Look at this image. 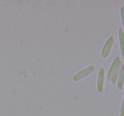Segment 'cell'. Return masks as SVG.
Wrapping results in <instances>:
<instances>
[{"label": "cell", "mask_w": 124, "mask_h": 116, "mask_svg": "<svg viewBox=\"0 0 124 116\" xmlns=\"http://www.w3.org/2000/svg\"><path fill=\"white\" fill-rule=\"evenodd\" d=\"M123 116V115H122V114H121V115H120V116Z\"/></svg>", "instance_id": "10"}, {"label": "cell", "mask_w": 124, "mask_h": 116, "mask_svg": "<svg viewBox=\"0 0 124 116\" xmlns=\"http://www.w3.org/2000/svg\"><path fill=\"white\" fill-rule=\"evenodd\" d=\"M94 70H95V66L94 65H90L88 67L86 68L85 69L82 70L81 71L79 72L78 73L75 74L73 76V80L75 82H77V81L80 80L81 79H82L85 77H86L88 75H89L90 74L92 73Z\"/></svg>", "instance_id": "1"}, {"label": "cell", "mask_w": 124, "mask_h": 116, "mask_svg": "<svg viewBox=\"0 0 124 116\" xmlns=\"http://www.w3.org/2000/svg\"><path fill=\"white\" fill-rule=\"evenodd\" d=\"M124 68V63L123 62L121 61L120 62L119 64L117 66V68L115 70V72H114L113 75V77L111 78V81L112 82V83L113 84H115V83H116V82L117 81V79H118L120 73H121V71L122 70V69Z\"/></svg>", "instance_id": "5"}, {"label": "cell", "mask_w": 124, "mask_h": 116, "mask_svg": "<svg viewBox=\"0 0 124 116\" xmlns=\"http://www.w3.org/2000/svg\"><path fill=\"white\" fill-rule=\"evenodd\" d=\"M119 37L120 45L122 55L124 56V30L122 28H119Z\"/></svg>", "instance_id": "6"}, {"label": "cell", "mask_w": 124, "mask_h": 116, "mask_svg": "<svg viewBox=\"0 0 124 116\" xmlns=\"http://www.w3.org/2000/svg\"><path fill=\"white\" fill-rule=\"evenodd\" d=\"M118 82H117V88L121 89L123 88L124 85V68L122 69L118 77Z\"/></svg>", "instance_id": "7"}, {"label": "cell", "mask_w": 124, "mask_h": 116, "mask_svg": "<svg viewBox=\"0 0 124 116\" xmlns=\"http://www.w3.org/2000/svg\"><path fill=\"white\" fill-rule=\"evenodd\" d=\"M115 41V38L113 36H111L108 39L107 41L103 47L102 51V56L103 58H107L110 53L111 48Z\"/></svg>", "instance_id": "2"}, {"label": "cell", "mask_w": 124, "mask_h": 116, "mask_svg": "<svg viewBox=\"0 0 124 116\" xmlns=\"http://www.w3.org/2000/svg\"><path fill=\"white\" fill-rule=\"evenodd\" d=\"M105 72V70L104 68H101L99 71L98 79V91L99 93H102L104 89Z\"/></svg>", "instance_id": "3"}, {"label": "cell", "mask_w": 124, "mask_h": 116, "mask_svg": "<svg viewBox=\"0 0 124 116\" xmlns=\"http://www.w3.org/2000/svg\"><path fill=\"white\" fill-rule=\"evenodd\" d=\"M121 15H122V24L124 22V7L121 8Z\"/></svg>", "instance_id": "8"}, {"label": "cell", "mask_w": 124, "mask_h": 116, "mask_svg": "<svg viewBox=\"0 0 124 116\" xmlns=\"http://www.w3.org/2000/svg\"><path fill=\"white\" fill-rule=\"evenodd\" d=\"M121 61V58L119 56H117L114 60L113 62L112 65H111V67H110V70H109L108 73V76L107 79L108 80H111V78L113 77V75L114 72H115V70L117 68V66L119 64L120 62Z\"/></svg>", "instance_id": "4"}, {"label": "cell", "mask_w": 124, "mask_h": 116, "mask_svg": "<svg viewBox=\"0 0 124 116\" xmlns=\"http://www.w3.org/2000/svg\"><path fill=\"white\" fill-rule=\"evenodd\" d=\"M124 103H122V110H121V114L123 115L124 116Z\"/></svg>", "instance_id": "9"}]
</instances>
